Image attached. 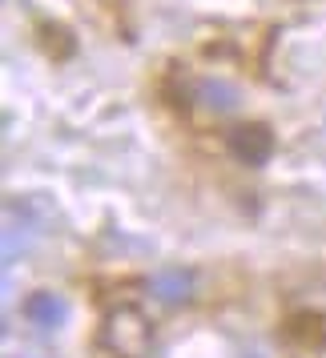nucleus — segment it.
<instances>
[{
    "mask_svg": "<svg viewBox=\"0 0 326 358\" xmlns=\"http://www.w3.org/2000/svg\"><path fill=\"white\" fill-rule=\"evenodd\" d=\"M105 342L113 346L117 355L141 358L149 350V322L133 306H121V310H113L109 322H105Z\"/></svg>",
    "mask_w": 326,
    "mask_h": 358,
    "instance_id": "1",
    "label": "nucleus"
},
{
    "mask_svg": "<svg viewBox=\"0 0 326 358\" xmlns=\"http://www.w3.org/2000/svg\"><path fill=\"white\" fill-rule=\"evenodd\" d=\"M206 93H210V97H206L210 109H234V105H238V97H234L229 85H206Z\"/></svg>",
    "mask_w": 326,
    "mask_h": 358,
    "instance_id": "5",
    "label": "nucleus"
},
{
    "mask_svg": "<svg viewBox=\"0 0 326 358\" xmlns=\"http://www.w3.org/2000/svg\"><path fill=\"white\" fill-rule=\"evenodd\" d=\"M153 298H162V302H185L190 290H194V274L190 270H162V274H153Z\"/></svg>",
    "mask_w": 326,
    "mask_h": 358,
    "instance_id": "4",
    "label": "nucleus"
},
{
    "mask_svg": "<svg viewBox=\"0 0 326 358\" xmlns=\"http://www.w3.org/2000/svg\"><path fill=\"white\" fill-rule=\"evenodd\" d=\"M24 314H29V322H36V326H61L65 322V314H69V306H65V298L61 294H52V290H41V294H33V298H24Z\"/></svg>",
    "mask_w": 326,
    "mask_h": 358,
    "instance_id": "3",
    "label": "nucleus"
},
{
    "mask_svg": "<svg viewBox=\"0 0 326 358\" xmlns=\"http://www.w3.org/2000/svg\"><path fill=\"white\" fill-rule=\"evenodd\" d=\"M229 149H234V157H242L250 165H262L274 153V137H270L266 125H242V129L229 133Z\"/></svg>",
    "mask_w": 326,
    "mask_h": 358,
    "instance_id": "2",
    "label": "nucleus"
}]
</instances>
